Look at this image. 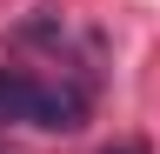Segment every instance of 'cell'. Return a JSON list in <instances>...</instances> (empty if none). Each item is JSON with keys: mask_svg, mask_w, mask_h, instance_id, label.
I'll list each match as a JSON object with an SVG mask.
<instances>
[{"mask_svg": "<svg viewBox=\"0 0 160 154\" xmlns=\"http://www.w3.org/2000/svg\"><path fill=\"white\" fill-rule=\"evenodd\" d=\"M40 94H47V81L0 67V127H7V121H40Z\"/></svg>", "mask_w": 160, "mask_h": 154, "instance_id": "6da1fadb", "label": "cell"}, {"mask_svg": "<svg viewBox=\"0 0 160 154\" xmlns=\"http://www.w3.org/2000/svg\"><path fill=\"white\" fill-rule=\"evenodd\" d=\"M107 154H147V147H107Z\"/></svg>", "mask_w": 160, "mask_h": 154, "instance_id": "7a4b0ae2", "label": "cell"}]
</instances>
